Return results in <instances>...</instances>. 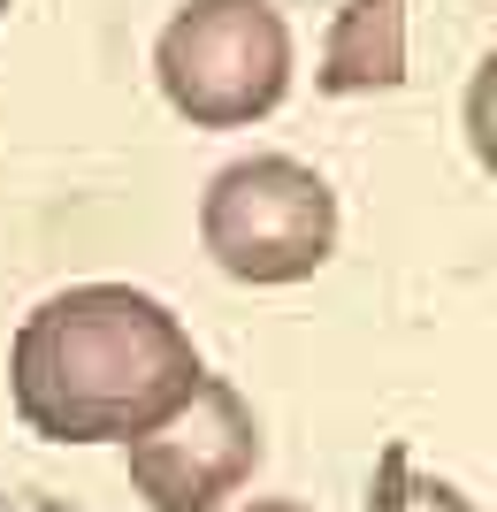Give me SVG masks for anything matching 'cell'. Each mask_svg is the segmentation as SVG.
Listing matches in <instances>:
<instances>
[{"label": "cell", "instance_id": "cell-1", "mask_svg": "<svg viewBox=\"0 0 497 512\" xmlns=\"http://www.w3.org/2000/svg\"><path fill=\"white\" fill-rule=\"evenodd\" d=\"M199 383L192 329L130 283H69L8 344L16 421L46 444H123Z\"/></svg>", "mask_w": 497, "mask_h": 512}, {"label": "cell", "instance_id": "cell-2", "mask_svg": "<svg viewBox=\"0 0 497 512\" xmlns=\"http://www.w3.org/2000/svg\"><path fill=\"white\" fill-rule=\"evenodd\" d=\"M153 85L192 130H253L291 92V23L276 0H184L153 39Z\"/></svg>", "mask_w": 497, "mask_h": 512}, {"label": "cell", "instance_id": "cell-3", "mask_svg": "<svg viewBox=\"0 0 497 512\" xmlns=\"http://www.w3.org/2000/svg\"><path fill=\"white\" fill-rule=\"evenodd\" d=\"M199 245L230 283H253V291L306 283L337 253V192L322 169L291 153L230 161L199 192Z\"/></svg>", "mask_w": 497, "mask_h": 512}, {"label": "cell", "instance_id": "cell-4", "mask_svg": "<svg viewBox=\"0 0 497 512\" xmlns=\"http://www.w3.org/2000/svg\"><path fill=\"white\" fill-rule=\"evenodd\" d=\"M260 451H268L260 444V413L222 375L199 367V383L161 421L123 436V467H130V490L153 512H215L253 482Z\"/></svg>", "mask_w": 497, "mask_h": 512}, {"label": "cell", "instance_id": "cell-5", "mask_svg": "<svg viewBox=\"0 0 497 512\" xmlns=\"http://www.w3.org/2000/svg\"><path fill=\"white\" fill-rule=\"evenodd\" d=\"M314 85H322L329 100L406 85V0H345L337 23H329V39H322Z\"/></svg>", "mask_w": 497, "mask_h": 512}, {"label": "cell", "instance_id": "cell-6", "mask_svg": "<svg viewBox=\"0 0 497 512\" xmlns=\"http://www.w3.org/2000/svg\"><path fill=\"white\" fill-rule=\"evenodd\" d=\"M375 512H475V505H467L444 474H413L406 451H383V474H375Z\"/></svg>", "mask_w": 497, "mask_h": 512}, {"label": "cell", "instance_id": "cell-7", "mask_svg": "<svg viewBox=\"0 0 497 512\" xmlns=\"http://www.w3.org/2000/svg\"><path fill=\"white\" fill-rule=\"evenodd\" d=\"M0 512H62V505H46V497H0Z\"/></svg>", "mask_w": 497, "mask_h": 512}, {"label": "cell", "instance_id": "cell-8", "mask_svg": "<svg viewBox=\"0 0 497 512\" xmlns=\"http://www.w3.org/2000/svg\"><path fill=\"white\" fill-rule=\"evenodd\" d=\"M245 512H314V505H291V497H260V505H245Z\"/></svg>", "mask_w": 497, "mask_h": 512}, {"label": "cell", "instance_id": "cell-9", "mask_svg": "<svg viewBox=\"0 0 497 512\" xmlns=\"http://www.w3.org/2000/svg\"><path fill=\"white\" fill-rule=\"evenodd\" d=\"M0 8H8V0H0Z\"/></svg>", "mask_w": 497, "mask_h": 512}]
</instances>
